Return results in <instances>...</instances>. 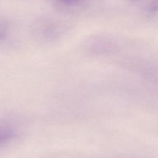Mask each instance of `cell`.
<instances>
[]
</instances>
